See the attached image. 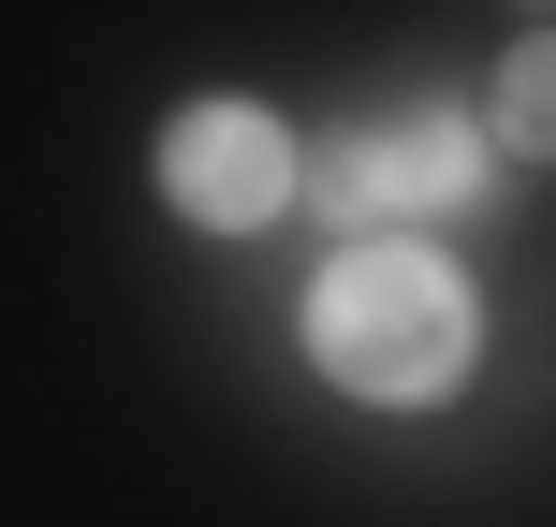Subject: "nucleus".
<instances>
[{
  "label": "nucleus",
  "mask_w": 556,
  "mask_h": 527,
  "mask_svg": "<svg viewBox=\"0 0 556 527\" xmlns=\"http://www.w3.org/2000/svg\"><path fill=\"white\" fill-rule=\"evenodd\" d=\"M307 352H323V381L352 396H454L469 381V293H454L425 250H395V235H366V250L323 264V293H307Z\"/></svg>",
  "instance_id": "nucleus-1"
},
{
  "label": "nucleus",
  "mask_w": 556,
  "mask_h": 527,
  "mask_svg": "<svg viewBox=\"0 0 556 527\" xmlns=\"http://www.w3.org/2000/svg\"><path fill=\"white\" fill-rule=\"evenodd\" d=\"M323 205L352 235H381V221H440V205H469L483 191V133L454 103H395V117H366V133H337L323 162Z\"/></svg>",
  "instance_id": "nucleus-2"
},
{
  "label": "nucleus",
  "mask_w": 556,
  "mask_h": 527,
  "mask_svg": "<svg viewBox=\"0 0 556 527\" xmlns=\"http://www.w3.org/2000/svg\"><path fill=\"white\" fill-rule=\"evenodd\" d=\"M162 191L191 205V221H220V235H250L293 205V133H278L264 103H191L162 133Z\"/></svg>",
  "instance_id": "nucleus-3"
},
{
  "label": "nucleus",
  "mask_w": 556,
  "mask_h": 527,
  "mask_svg": "<svg viewBox=\"0 0 556 527\" xmlns=\"http://www.w3.org/2000/svg\"><path fill=\"white\" fill-rule=\"evenodd\" d=\"M542 133H556V74H542V45H513V59H498V147L542 162Z\"/></svg>",
  "instance_id": "nucleus-4"
}]
</instances>
